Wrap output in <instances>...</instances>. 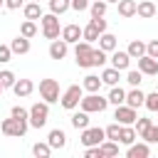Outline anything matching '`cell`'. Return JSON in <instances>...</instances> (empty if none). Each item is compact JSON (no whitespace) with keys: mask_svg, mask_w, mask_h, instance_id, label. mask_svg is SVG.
Instances as JSON below:
<instances>
[{"mask_svg":"<svg viewBox=\"0 0 158 158\" xmlns=\"http://www.w3.org/2000/svg\"><path fill=\"white\" fill-rule=\"evenodd\" d=\"M79 106H81V111H86V114H101V111H106V106H109V99H106V96H101L99 91H94V94H86V96H81Z\"/></svg>","mask_w":158,"mask_h":158,"instance_id":"1","label":"cell"},{"mask_svg":"<svg viewBox=\"0 0 158 158\" xmlns=\"http://www.w3.org/2000/svg\"><path fill=\"white\" fill-rule=\"evenodd\" d=\"M27 128H30V123L25 118H15V116H10V118H5L0 123V131L5 136H10V138H22L27 133Z\"/></svg>","mask_w":158,"mask_h":158,"instance_id":"2","label":"cell"},{"mask_svg":"<svg viewBox=\"0 0 158 158\" xmlns=\"http://www.w3.org/2000/svg\"><path fill=\"white\" fill-rule=\"evenodd\" d=\"M40 25H42V35H44V40H57L59 35H62V27H59V15H54V12H47V15H42L40 17Z\"/></svg>","mask_w":158,"mask_h":158,"instance_id":"3","label":"cell"},{"mask_svg":"<svg viewBox=\"0 0 158 158\" xmlns=\"http://www.w3.org/2000/svg\"><path fill=\"white\" fill-rule=\"evenodd\" d=\"M81 96H84V89H81V84H72V86H67V89H64V94L59 96V104H62V109H67V111H74V109L79 106Z\"/></svg>","mask_w":158,"mask_h":158,"instance_id":"4","label":"cell"},{"mask_svg":"<svg viewBox=\"0 0 158 158\" xmlns=\"http://www.w3.org/2000/svg\"><path fill=\"white\" fill-rule=\"evenodd\" d=\"M47 118H49V104H47V101H37V104L30 106V118H27V123H30L32 128H42V126L47 123Z\"/></svg>","mask_w":158,"mask_h":158,"instance_id":"5","label":"cell"},{"mask_svg":"<svg viewBox=\"0 0 158 158\" xmlns=\"http://www.w3.org/2000/svg\"><path fill=\"white\" fill-rule=\"evenodd\" d=\"M91 49H94V44L86 42V40L74 42V62H77V67H81V69L91 67Z\"/></svg>","mask_w":158,"mask_h":158,"instance_id":"6","label":"cell"},{"mask_svg":"<svg viewBox=\"0 0 158 158\" xmlns=\"http://www.w3.org/2000/svg\"><path fill=\"white\" fill-rule=\"evenodd\" d=\"M40 96L47 104L59 101V81L57 79H40Z\"/></svg>","mask_w":158,"mask_h":158,"instance_id":"7","label":"cell"},{"mask_svg":"<svg viewBox=\"0 0 158 158\" xmlns=\"http://www.w3.org/2000/svg\"><path fill=\"white\" fill-rule=\"evenodd\" d=\"M106 138V133H104V128H99V126H86V128H81V146L84 148H89V146H99L101 141Z\"/></svg>","mask_w":158,"mask_h":158,"instance_id":"8","label":"cell"},{"mask_svg":"<svg viewBox=\"0 0 158 158\" xmlns=\"http://www.w3.org/2000/svg\"><path fill=\"white\" fill-rule=\"evenodd\" d=\"M114 118H116L121 126H133V121L138 118V114H136V109H131L128 104H118L116 111H114Z\"/></svg>","mask_w":158,"mask_h":158,"instance_id":"9","label":"cell"},{"mask_svg":"<svg viewBox=\"0 0 158 158\" xmlns=\"http://www.w3.org/2000/svg\"><path fill=\"white\" fill-rule=\"evenodd\" d=\"M111 67H116L118 72H126V69L131 67V57H128V52L116 47V49L111 52Z\"/></svg>","mask_w":158,"mask_h":158,"instance_id":"10","label":"cell"},{"mask_svg":"<svg viewBox=\"0 0 158 158\" xmlns=\"http://www.w3.org/2000/svg\"><path fill=\"white\" fill-rule=\"evenodd\" d=\"M138 72L146 74V77H156L158 74V59L156 57H148V54L138 57Z\"/></svg>","mask_w":158,"mask_h":158,"instance_id":"11","label":"cell"},{"mask_svg":"<svg viewBox=\"0 0 158 158\" xmlns=\"http://www.w3.org/2000/svg\"><path fill=\"white\" fill-rule=\"evenodd\" d=\"M67 52H69V44H67L62 37H57V40H52V42H49V57H52V59H57V62H59V59H64V57H67Z\"/></svg>","mask_w":158,"mask_h":158,"instance_id":"12","label":"cell"},{"mask_svg":"<svg viewBox=\"0 0 158 158\" xmlns=\"http://www.w3.org/2000/svg\"><path fill=\"white\" fill-rule=\"evenodd\" d=\"M126 156H128V158H148V156H151V143H146V141L136 143V141H133V143L128 146Z\"/></svg>","mask_w":158,"mask_h":158,"instance_id":"13","label":"cell"},{"mask_svg":"<svg viewBox=\"0 0 158 158\" xmlns=\"http://www.w3.org/2000/svg\"><path fill=\"white\" fill-rule=\"evenodd\" d=\"M59 37H62L67 44H74V42H79V40H81V27H79V25H64Z\"/></svg>","mask_w":158,"mask_h":158,"instance_id":"14","label":"cell"},{"mask_svg":"<svg viewBox=\"0 0 158 158\" xmlns=\"http://www.w3.org/2000/svg\"><path fill=\"white\" fill-rule=\"evenodd\" d=\"M12 91H15V96H17V99L30 96V94L35 91V81H32V79H17V81L12 84Z\"/></svg>","mask_w":158,"mask_h":158,"instance_id":"15","label":"cell"},{"mask_svg":"<svg viewBox=\"0 0 158 158\" xmlns=\"http://www.w3.org/2000/svg\"><path fill=\"white\" fill-rule=\"evenodd\" d=\"M47 143L52 146V151H59V148L67 146V133H64L62 128H52L49 136H47Z\"/></svg>","mask_w":158,"mask_h":158,"instance_id":"16","label":"cell"},{"mask_svg":"<svg viewBox=\"0 0 158 158\" xmlns=\"http://www.w3.org/2000/svg\"><path fill=\"white\" fill-rule=\"evenodd\" d=\"M143 99H146V94H143L138 86H133L131 91H126V101H123V104H128L131 109H141V106H143Z\"/></svg>","mask_w":158,"mask_h":158,"instance_id":"17","label":"cell"},{"mask_svg":"<svg viewBox=\"0 0 158 158\" xmlns=\"http://www.w3.org/2000/svg\"><path fill=\"white\" fill-rule=\"evenodd\" d=\"M136 15L143 17V20L156 17V2H151V0H141V2L136 5Z\"/></svg>","mask_w":158,"mask_h":158,"instance_id":"18","label":"cell"},{"mask_svg":"<svg viewBox=\"0 0 158 158\" xmlns=\"http://www.w3.org/2000/svg\"><path fill=\"white\" fill-rule=\"evenodd\" d=\"M96 42H99V47H101L104 52H114V49L118 47V40H116V35H111V32H101Z\"/></svg>","mask_w":158,"mask_h":158,"instance_id":"19","label":"cell"},{"mask_svg":"<svg viewBox=\"0 0 158 158\" xmlns=\"http://www.w3.org/2000/svg\"><path fill=\"white\" fill-rule=\"evenodd\" d=\"M121 81V72L116 69V67H106L104 72H101V84H106V86H116Z\"/></svg>","mask_w":158,"mask_h":158,"instance_id":"20","label":"cell"},{"mask_svg":"<svg viewBox=\"0 0 158 158\" xmlns=\"http://www.w3.org/2000/svg\"><path fill=\"white\" fill-rule=\"evenodd\" d=\"M99 151H101V158H114V156H118V141L104 138V141L99 143Z\"/></svg>","mask_w":158,"mask_h":158,"instance_id":"21","label":"cell"},{"mask_svg":"<svg viewBox=\"0 0 158 158\" xmlns=\"http://www.w3.org/2000/svg\"><path fill=\"white\" fill-rule=\"evenodd\" d=\"M22 12H25V20H40V17L44 15L37 0H32V2H27V5H22Z\"/></svg>","mask_w":158,"mask_h":158,"instance_id":"22","label":"cell"},{"mask_svg":"<svg viewBox=\"0 0 158 158\" xmlns=\"http://www.w3.org/2000/svg\"><path fill=\"white\" fill-rule=\"evenodd\" d=\"M10 49H12V54H27V52H30V40L22 37V35H17V37L10 42Z\"/></svg>","mask_w":158,"mask_h":158,"instance_id":"23","label":"cell"},{"mask_svg":"<svg viewBox=\"0 0 158 158\" xmlns=\"http://www.w3.org/2000/svg\"><path fill=\"white\" fill-rule=\"evenodd\" d=\"M81 89H84L86 94L99 91V89H101V77H96V74H86V77H84V81H81Z\"/></svg>","mask_w":158,"mask_h":158,"instance_id":"24","label":"cell"},{"mask_svg":"<svg viewBox=\"0 0 158 158\" xmlns=\"http://www.w3.org/2000/svg\"><path fill=\"white\" fill-rule=\"evenodd\" d=\"M136 5H138L136 0H118V2H116L121 17H133V15H136Z\"/></svg>","mask_w":158,"mask_h":158,"instance_id":"25","label":"cell"},{"mask_svg":"<svg viewBox=\"0 0 158 158\" xmlns=\"http://www.w3.org/2000/svg\"><path fill=\"white\" fill-rule=\"evenodd\" d=\"M128 57L131 59H138V57H143L146 54V42H141V40H131V44H128Z\"/></svg>","mask_w":158,"mask_h":158,"instance_id":"26","label":"cell"},{"mask_svg":"<svg viewBox=\"0 0 158 158\" xmlns=\"http://www.w3.org/2000/svg\"><path fill=\"white\" fill-rule=\"evenodd\" d=\"M136 138H138V136H136V128H133V126H121V133H118V143H123V146H131Z\"/></svg>","mask_w":158,"mask_h":158,"instance_id":"27","label":"cell"},{"mask_svg":"<svg viewBox=\"0 0 158 158\" xmlns=\"http://www.w3.org/2000/svg\"><path fill=\"white\" fill-rule=\"evenodd\" d=\"M99 35H101V32H99V27H96L94 22H89L86 27H81V40H86V42H91V44L99 40Z\"/></svg>","mask_w":158,"mask_h":158,"instance_id":"28","label":"cell"},{"mask_svg":"<svg viewBox=\"0 0 158 158\" xmlns=\"http://www.w3.org/2000/svg\"><path fill=\"white\" fill-rule=\"evenodd\" d=\"M106 99H109V104L118 106V104H123V101H126V91L116 84V86H111V91H109V96H106Z\"/></svg>","mask_w":158,"mask_h":158,"instance_id":"29","label":"cell"},{"mask_svg":"<svg viewBox=\"0 0 158 158\" xmlns=\"http://www.w3.org/2000/svg\"><path fill=\"white\" fill-rule=\"evenodd\" d=\"M72 126L77 128V131H81V128H86L89 126V114L86 111H77V114H72Z\"/></svg>","mask_w":158,"mask_h":158,"instance_id":"30","label":"cell"},{"mask_svg":"<svg viewBox=\"0 0 158 158\" xmlns=\"http://www.w3.org/2000/svg\"><path fill=\"white\" fill-rule=\"evenodd\" d=\"M89 10H91V17H104L106 10H109V2L106 0H91L89 2Z\"/></svg>","mask_w":158,"mask_h":158,"instance_id":"31","label":"cell"},{"mask_svg":"<svg viewBox=\"0 0 158 158\" xmlns=\"http://www.w3.org/2000/svg\"><path fill=\"white\" fill-rule=\"evenodd\" d=\"M32 156H35V158H49V156H52V146H49L47 141H44V143L37 141V143L32 146Z\"/></svg>","mask_w":158,"mask_h":158,"instance_id":"32","label":"cell"},{"mask_svg":"<svg viewBox=\"0 0 158 158\" xmlns=\"http://www.w3.org/2000/svg\"><path fill=\"white\" fill-rule=\"evenodd\" d=\"M151 126H153V121H151V118H141V116H138V118L133 121V128H136V136H138V138H143V136H146V131H148Z\"/></svg>","mask_w":158,"mask_h":158,"instance_id":"33","label":"cell"},{"mask_svg":"<svg viewBox=\"0 0 158 158\" xmlns=\"http://www.w3.org/2000/svg\"><path fill=\"white\" fill-rule=\"evenodd\" d=\"M20 35L27 37V40H32V37L37 35V25H35V20H25V22L20 25Z\"/></svg>","mask_w":158,"mask_h":158,"instance_id":"34","label":"cell"},{"mask_svg":"<svg viewBox=\"0 0 158 158\" xmlns=\"http://www.w3.org/2000/svg\"><path fill=\"white\" fill-rule=\"evenodd\" d=\"M106 54L109 52H104L101 47H94L91 49V67H104L106 64Z\"/></svg>","mask_w":158,"mask_h":158,"instance_id":"35","label":"cell"},{"mask_svg":"<svg viewBox=\"0 0 158 158\" xmlns=\"http://www.w3.org/2000/svg\"><path fill=\"white\" fill-rule=\"evenodd\" d=\"M15 81H17L15 72H10V69H2V72H0V84H2V89H12Z\"/></svg>","mask_w":158,"mask_h":158,"instance_id":"36","label":"cell"},{"mask_svg":"<svg viewBox=\"0 0 158 158\" xmlns=\"http://www.w3.org/2000/svg\"><path fill=\"white\" fill-rule=\"evenodd\" d=\"M67 10H69V0H49V12L64 15Z\"/></svg>","mask_w":158,"mask_h":158,"instance_id":"37","label":"cell"},{"mask_svg":"<svg viewBox=\"0 0 158 158\" xmlns=\"http://www.w3.org/2000/svg\"><path fill=\"white\" fill-rule=\"evenodd\" d=\"M143 106H146L151 114H158V91H151V94H146V99H143Z\"/></svg>","mask_w":158,"mask_h":158,"instance_id":"38","label":"cell"},{"mask_svg":"<svg viewBox=\"0 0 158 158\" xmlns=\"http://www.w3.org/2000/svg\"><path fill=\"white\" fill-rule=\"evenodd\" d=\"M104 133H106V138H109V141H118V133H121V123H118V121L109 123V126L104 128Z\"/></svg>","mask_w":158,"mask_h":158,"instance_id":"39","label":"cell"},{"mask_svg":"<svg viewBox=\"0 0 158 158\" xmlns=\"http://www.w3.org/2000/svg\"><path fill=\"white\" fill-rule=\"evenodd\" d=\"M126 81H128L131 86H138V84L143 81V74H141L138 69H126Z\"/></svg>","mask_w":158,"mask_h":158,"instance_id":"40","label":"cell"},{"mask_svg":"<svg viewBox=\"0 0 158 158\" xmlns=\"http://www.w3.org/2000/svg\"><path fill=\"white\" fill-rule=\"evenodd\" d=\"M10 116H15V118H25V121H27V118H30V109H25V106L17 104V106L10 109Z\"/></svg>","mask_w":158,"mask_h":158,"instance_id":"41","label":"cell"},{"mask_svg":"<svg viewBox=\"0 0 158 158\" xmlns=\"http://www.w3.org/2000/svg\"><path fill=\"white\" fill-rule=\"evenodd\" d=\"M89 2H91V0H69V10L84 12V10H89Z\"/></svg>","mask_w":158,"mask_h":158,"instance_id":"42","label":"cell"},{"mask_svg":"<svg viewBox=\"0 0 158 158\" xmlns=\"http://www.w3.org/2000/svg\"><path fill=\"white\" fill-rule=\"evenodd\" d=\"M10 59H12L10 44H0V64H5V62H10Z\"/></svg>","mask_w":158,"mask_h":158,"instance_id":"43","label":"cell"},{"mask_svg":"<svg viewBox=\"0 0 158 158\" xmlns=\"http://www.w3.org/2000/svg\"><path fill=\"white\" fill-rule=\"evenodd\" d=\"M143 141H146V143H158V126H151V128L146 131Z\"/></svg>","mask_w":158,"mask_h":158,"instance_id":"44","label":"cell"},{"mask_svg":"<svg viewBox=\"0 0 158 158\" xmlns=\"http://www.w3.org/2000/svg\"><path fill=\"white\" fill-rule=\"evenodd\" d=\"M146 54H148V57H156V59H158V40H151V42L146 44Z\"/></svg>","mask_w":158,"mask_h":158,"instance_id":"45","label":"cell"},{"mask_svg":"<svg viewBox=\"0 0 158 158\" xmlns=\"http://www.w3.org/2000/svg\"><path fill=\"white\" fill-rule=\"evenodd\" d=\"M84 158H101V151H99V146H89V148L84 151Z\"/></svg>","mask_w":158,"mask_h":158,"instance_id":"46","label":"cell"},{"mask_svg":"<svg viewBox=\"0 0 158 158\" xmlns=\"http://www.w3.org/2000/svg\"><path fill=\"white\" fill-rule=\"evenodd\" d=\"M25 5V0H5V7L7 10H20Z\"/></svg>","mask_w":158,"mask_h":158,"instance_id":"47","label":"cell"},{"mask_svg":"<svg viewBox=\"0 0 158 158\" xmlns=\"http://www.w3.org/2000/svg\"><path fill=\"white\" fill-rule=\"evenodd\" d=\"M89 22H94V25L99 27V32H106V20H104V17H91Z\"/></svg>","mask_w":158,"mask_h":158,"instance_id":"48","label":"cell"},{"mask_svg":"<svg viewBox=\"0 0 158 158\" xmlns=\"http://www.w3.org/2000/svg\"><path fill=\"white\" fill-rule=\"evenodd\" d=\"M106 2H109V5H111V2H118V0H106Z\"/></svg>","mask_w":158,"mask_h":158,"instance_id":"49","label":"cell"},{"mask_svg":"<svg viewBox=\"0 0 158 158\" xmlns=\"http://www.w3.org/2000/svg\"><path fill=\"white\" fill-rule=\"evenodd\" d=\"M2 5H5V0H0V7H2Z\"/></svg>","mask_w":158,"mask_h":158,"instance_id":"50","label":"cell"},{"mask_svg":"<svg viewBox=\"0 0 158 158\" xmlns=\"http://www.w3.org/2000/svg\"><path fill=\"white\" fill-rule=\"evenodd\" d=\"M0 94H2V84H0Z\"/></svg>","mask_w":158,"mask_h":158,"instance_id":"51","label":"cell"},{"mask_svg":"<svg viewBox=\"0 0 158 158\" xmlns=\"http://www.w3.org/2000/svg\"><path fill=\"white\" fill-rule=\"evenodd\" d=\"M37 2H40V0H37Z\"/></svg>","mask_w":158,"mask_h":158,"instance_id":"52","label":"cell"}]
</instances>
